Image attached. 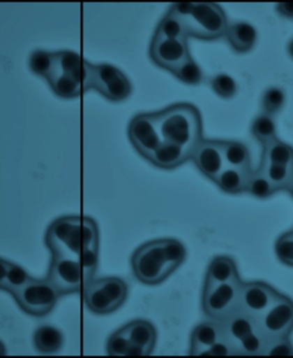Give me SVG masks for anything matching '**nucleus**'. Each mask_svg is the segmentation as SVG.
Returning a JSON list of instances; mask_svg holds the SVG:
<instances>
[{
  "instance_id": "f257e3e1",
  "label": "nucleus",
  "mask_w": 293,
  "mask_h": 358,
  "mask_svg": "<svg viewBox=\"0 0 293 358\" xmlns=\"http://www.w3.org/2000/svg\"><path fill=\"white\" fill-rule=\"evenodd\" d=\"M187 257L183 243L176 239H157L141 245L131 259L132 271L139 282L162 284L182 266Z\"/></svg>"
},
{
  "instance_id": "f03ea898",
  "label": "nucleus",
  "mask_w": 293,
  "mask_h": 358,
  "mask_svg": "<svg viewBox=\"0 0 293 358\" xmlns=\"http://www.w3.org/2000/svg\"><path fill=\"white\" fill-rule=\"evenodd\" d=\"M45 243L52 256L78 259L89 247L99 245V227L89 216H62L48 227Z\"/></svg>"
},
{
  "instance_id": "7ed1b4c3",
  "label": "nucleus",
  "mask_w": 293,
  "mask_h": 358,
  "mask_svg": "<svg viewBox=\"0 0 293 358\" xmlns=\"http://www.w3.org/2000/svg\"><path fill=\"white\" fill-rule=\"evenodd\" d=\"M163 141L179 145L189 152L203 139V124L198 109L190 103H176L153 113Z\"/></svg>"
},
{
  "instance_id": "20e7f679",
  "label": "nucleus",
  "mask_w": 293,
  "mask_h": 358,
  "mask_svg": "<svg viewBox=\"0 0 293 358\" xmlns=\"http://www.w3.org/2000/svg\"><path fill=\"white\" fill-rule=\"evenodd\" d=\"M92 64L76 52H55L54 69L48 85L62 99L80 98L91 91Z\"/></svg>"
},
{
  "instance_id": "39448f33",
  "label": "nucleus",
  "mask_w": 293,
  "mask_h": 358,
  "mask_svg": "<svg viewBox=\"0 0 293 358\" xmlns=\"http://www.w3.org/2000/svg\"><path fill=\"white\" fill-rule=\"evenodd\" d=\"M172 10L182 20L188 37L216 41L226 35L230 22L217 3H174Z\"/></svg>"
},
{
  "instance_id": "423d86ee",
  "label": "nucleus",
  "mask_w": 293,
  "mask_h": 358,
  "mask_svg": "<svg viewBox=\"0 0 293 358\" xmlns=\"http://www.w3.org/2000/svg\"><path fill=\"white\" fill-rule=\"evenodd\" d=\"M128 284L117 277L92 279L82 289L84 303L96 315L115 313L128 299Z\"/></svg>"
},
{
  "instance_id": "0eeeda50",
  "label": "nucleus",
  "mask_w": 293,
  "mask_h": 358,
  "mask_svg": "<svg viewBox=\"0 0 293 358\" xmlns=\"http://www.w3.org/2000/svg\"><path fill=\"white\" fill-rule=\"evenodd\" d=\"M12 296L24 313L30 316L44 317L53 311L62 295L47 278H32Z\"/></svg>"
},
{
  "instance_id": "6e6552de",
  "label": "nucleus",
  "mask_w": 293,
  "mask_h": 358,
  "mask_svg": "<svg viewBox=\"0 0 293 358\" xmlns=\"http://www.w3.org/2000/svg\"><path fill=\"white\" fill-rule=\"evenodd\" d=\"M241 278L223 284L204 286L202 296L203 311L211 320H223L239 308Z\"/></svg>"
},
{
  "instance_id": "1a4fd4ad",
  "label": "nucleus",
  "mask_w": 293,
  "mask_h": 358,
  "mask_svg": "<svg viewBox=\"0 0 293 358\" xmlns=\"http://www.w3.org/2000/svg\"><path fill=\"white\" fill-rule=\"evenodd\" d=\"M91 90L99 92L109 101L121 103L131 96L133 87L121 69L112 64H92Z\"/></svg>"
},
{
  "instance_id": "9d476101",
  "label": "nucleus",
  "mask_w": 293,
  "mask_h": 358,
  "mask_svg": "<svg viewBox=\"0 0 293 358\" xmlns=\"http://www.w3.org/2000/svg\"><path fill=\"white\" fill-rule=\"evenodd\" d=\"M257 325L268 340L289 338L293 331V301L285 295H278L257 318Z\"/></svg>"
},
{
  "instance_id": "9b49d317",
  "label": "nucleus",
  "mask_w": 293,
  "mask_h": 358,
  "mask_svg": "<svg viewBox=\"0 0 293 358\" xmlns=\"http://www.w3.org/2000/svg\"><path fill=\"white\" fill-rule=\"evenodd\" d=\"M47 279L62 296L82 292L85 286L80 259L68 256H52Z\"/></svg>"
},
{
  "instance_id": "f8f14e48",
  "label": "nucleus",
  "mask_w": 293,
  "mask_h": 358,
  "mask_svg": "<svg viewBox=\"0 0 293 358\" xmlns=\"http://www.w3.org/2000/svg\"><path fill=\"white\" fill-rule=\"evenodd\" d=\"M128 138L137 153L149 161L163 141L153 121V113L134 116L128 125Z\"/></svg>"
},
{
  "instance_id": "ddd939ff",
  "label": "nucleus",
  "mask_w": 293,
  "mask_h": 358,
  "mask_svg": "<svg viewBox=\"0 0 293 358\" xmlns=\"http://www.w3.org/2000/svg\"><path fill=\"white\" fill-rule=\"evenodd\" d=\"M149 55L153 64L171 73L190 57V52L187 39L163 38L153 36Z\"/></svg>"
},
{
  "instance_id": "4468645a",
  "label": "nucleus",
  "mask_w": 293,
  "mask_h": 358,
  "mask_svg": "<svg viewBox=\"0 0 293 358\" xmlns=\"http://www.w3.org/2000/svg\"><path fill=\"white\" fill-rule=\"evenodd\" d=\"M278 295L280 293L266 282H242L239 309L258 318L278 298Z\"/></svg>"
},
{
  "instance_id": "2eb2a0df",
  "label": "nucleus",
  "mask_w": 293,
  "mask_h": 358,
  "mask_svg": "<svg viewBox=\"0 0 293 358\" xmlns=\"http://www.w3.org/2000/svg\"><path fill=\"white\" fill-rule=\"evenodd\" d=\"M190 160L206 178L214 180L226 166L221 141L202 139L191 152Z\"/></svg>"
},
{
  "instance_id": "dca6fc26",
  "label": "nucleus",
  "mask_w": 293,
  "mask_h": 358,
  "mask_svg": "<svg viewBox=\"0 0 293 358\" xmlns=\"http://www.w3.org/2000/svg\"><path fill=\"white\" fill-rule=\"evenodd\" d=\"M130 345V356H146L153 352L157 341V331L148 320H133L121 327Z\"/></svg>"
},
{
  "instance_id": "f3484780",
  "label": "nucleus",
  "mask_w": 293,
  "mask_h": 358,
  "mask_svg": "<svg viewBox=\"0 0 293 358\" xmlns=\"http://www.w3.org/2000/svg\"><path fill=\"white\" fill-rule=\"evenodd\" d=\"M223 327V336L234 345H239L250 333L258 329L257 318L251 316L242 309H236L225 320H220ZM237 350V349H236Z\"/></svg>"
},
{
  "instance_id": "a211bd4d",
  "label": "nucleus",
  "mask_w": 293,
  "mask_h": 358,
  "mask_svg": "<svg viewBox=\"0 0 293 358\" xmlns=\"http://www.w3.org/2000/svg\"><path fill=\"white\" fill-rule=\"evenodd\" d=\"M190 155L189 150L179 145L162 141L150 157L149 162L160 169L172 170L190 160Z\"/></svg>"
},
{
  "instance_id": "6ab92c4d",
  "label": "nucleus",
  "mask_w": 293,
  "mask_h": 358,
  "mask_svg": "<svg viewBox=\"0 0 293 358\" xmlns=\"http://www.w3.org/2000/svg\"><path fill=\"white\" fill-rule=\"evenodd\" d=\"M223 336L219 320H211L195 327L190 336V355H200Z\"/></svg>"
},
{
  "instance_id": "aec40b11",
  "label": "nucleus",
  "mask_w": 293,
  "mask_h": 358,
  "mask_svg": "<svg viewBox=\"0 0 293 358\" xmlns=\"http://www.w3.org/2000/svg\"><path fill=\"white\" fill-rule=\"evenodd\" d=\"M226 38L230 48L237 53H248L255 48L258 41V32L249 22L230 23Z\"/></svg>"
},
{
  "instance_id": "412c9836",
  "label": "nucleus",
  "mask_w": 293,
  "mask_h": 358,
  "mask_svg": "<svg viewBox=\"0 0 293 358\" xmlns=\"http://www.w3.org/2000/svg\"><path fill=\"white\" fill-rule=\"evenodd\" d=\"M239 278V268L230 256H217L211 261L207 268L204 286L223 284Z\"/></svg>"
},
{
  "instance_id": "4be33fe9",
  "label": "nucleus",
  "mask_w": 293,
  "mask_h": 358,
  "mask_svg": "<svg viewBox=\"0 0 293 358\" xmlns=\"http://www.w3.org/2000/svg\"><path fill=\"white\" fill-rule=\"evenodd\" d=\"M251 170L226 166L213 182L223 192L228 194H241L246 192V185Z\"/></svg>"
},
{
  "instance_id": "5701e85b",
  "label": "nucleus",
  "mask_w": 293,
  "mask_h": 358,
  "mask_svg": "<svg viewBox=\"0 0 293 358\" xmlns=\"http://www.w3.org/2000/svg\"><path fill=\"white\" fill-rule=\"evenodd\" d=\"M63 343L64 338L62 332L51 325L39 327L33 334V345L42 354H55L60 352Z\"/></svg>"
},
{
  "instance_id": "b1692460",
  "label": "nucleus",
  "mask_w": 293,
  "mask_h": 358,
  "mask_svg": "<svg viewBox=\"0 0 293 358\" xmlns=\"http://www.w3.org/2000/svg\"><path fill=\"white\" fill-rule=\"evenodd\" d=\"M223 159L227 166L239 169H251L249 148L239 141H221Z\"/></svg>"
},
{
  "instance_id": "393cba45",
  "label": "nucleus",
  "mask_w": 293,
  "mask_h": 358,
  "mask_svg": "<svg viewBox=\"0 0 293 358\" xmlns=\"http://www.w3.org/2000/svg\"><path fill=\"white\" fill-rule=\"evenodd\" d=\"M262 152V161L267 164L278 166H293V148L290 145L280 141H275L266 145Z\"/></svg>"
},
{
  "instance_id": "a878e982",
  "label": "nucleus",
  "mask_w": 293,
  "mask_h": 358,
  "mask_svg": "<svg viewBox=\"0 0 293 358\" xmlns=\"http://www.w3.org/2000/svg\"><path fill=\"white\" fill-rule=\"evenodd\" d=\"M251 132L262 148L275 141L278 138V124L275 116L262 112L252 123Z\"/></svg>"
},
{
  "instance_id": "bb28decb",
  "label": "nucleus",
  "mask_w": 293,
  "mask_h": 358,
  "mask_svg": "<svg viewBox=\"0 0 293 358\" xmlns=\"http://www.w3.org/2000/svg\"><path fill=\"white\" fill-rule=\"evenodd\" d=\"M278 189H275L274 185L260 168L251 170L248 179V185H246V193H249L255 199L264 200V199L271 198V195H274Z\"/></svg>"
},
{
  "instance_id": "cd10ccee",
  "label": "nucleus",
  "mask_w": 293,
  "mask_h": 358,
  "mask_svg": "<svg viewBox=\"0 0 293 358\" xmlns=\"http://www.w3.org/2000/svg\"><path fill=\"white\" fill-rule=\"evenodd\" d=\"M153 36L163 38L188 39L185 24L172 10H170L163 17Z\"/></svg>"
},
{
  "instance_id": "c85d7f7f",
  "label": "nucleus",
  "mask_w": 293,
  "mask_h": 358,
  "mask_svg": "<svg viewBox=\"0 0 293 358\" xmlns=\"http://www.w3.org/2000/svg\"><path fill=\"white\" fill-rule=\"evenodd\" d=\"M259 168L264 171L275 189H278V192L287 189L293 177V166H278V164H267L262 161Z\"/></svg>"
},
{
  "instance_id": "c756f323",
  "label": "nucleus",
  "mask_w": 293,
  "mask_h": 358,
  "mask_svg": "<svg viewBox=\"0 0 293 358\" xmlns=\"http://www.w3.org/2000/svg\"><path fill=\"white\" fill-rule=\"evenodd\" d=\"M55 64V52L37 50L30 57L29 66L32 73L47 80L51 77Z\"/></svg>"
},
{
  "instance_id": "7c9ffc66",
  "label": "nucleus",
  "mask_w": 293,
  "mask_h": 358,
  "mask_svg": "<svg viewBox=\"0 0 293 358\" xmlns=\"http://www.w3.org/2000/svg\"><path fill=\"white\" fill-rule=\"evenodd\" d=\"M267 343V338L260 332V329H257L253 332L250 333L249 336H246L239 345H236V349H237L239 355H264Z\"/></svg>"
},
{
  "instance_id": "2f4dec72",
  "label": "nucleus",
  "mask_w": 293,
  "mask_h": 358,
  "mask_svg": "<svg viewBox=\"0 0 293 358\" xmlns=\"http://www.w3.org/2000/svg\"><path fill=\"white\" fill-rule=\"evenodd\" d=\"M287 100V94L283 89L278 87H268L262 94V113L269 115L276 116L284 108Z\"/></svg>"
},
{
  "instance_id": "473e14b6",
  "label": "nucleus",
  "mask_w": 293,
  "mask_h": 358,
  "mask_svg": "<svg viewBox=\"0 0 293 358\" xmlns=\"http://www.w3.org/2000/svg\"><path fill=\"white\" fill-rule=\"evenodd\" d=\"M179 80L189 85H197L203 80V71L194 59L189 57L171 71Z\"/></svg>"
},
{
  "instance_id": "72a5a7b5",
  "label": "nucleus",
  "mask_w": 293,
  "mask_h": 358,
  "mask_svg": "<svg viewBox=\"0 0 293 358\" xmlns=\"http://www.w3.org/2000/svg\"><path fill=\"white\" fill-rule=\"evenodd\" d=\"M211 89L220 98L232 99L237 93V84L230 75L218 74L211 80Z\"/></svg>"
},
{
  "instance_id": "f704fd0d",
  "label": "nucleus",
  "mask_w": 293,
  "mask_h": 358,
  "mask_svg": "<svg viewBox=\"0 0 293 358\" xmlns=\"http://www.w3.org/2000/svg\"><path fill=\"white\" fill-rule=\"evenodd\" d=\"M31 279V275L24 268L12 263L10 271H8V275H7L5 291L8 292L10 295H13L15 292L21 289L23 286H26Z\"/></svg>"
},
{
  "instance_id": "c9c22d12",
  "label": "nucleus",
  "mask_w": 293,
  "mask_h": 358,
  "mask_svg": "<svg viewBox=\"0 0 293 358\" xmlns=\"http://www.w3.org/2000/svg\"><path fill=\"white\" fill-rule=\"evenodd\" d=\"M82 268H83L84 280L85 285L94 279L96 268H98V259H99V245L89 247L82 255L78 257Z\"/></svg>"
},
{
  "instance_id": "e433bc0d",
  "label": "nucleus",
  "mask_w": 293,
  "mask_h": 358,
  "mask_svg": "<svg viewBox=\"0 0 293 358\" xmlns=\"http://www.w3.org/2000/svg\"><path fill=\"white\" fill-rule=\"evenodd\" d=\"M275 253L280 262L293 268V230L278 238L275 243Z\"/></svg>"
},
{
  "instance_id": "4c0bfd02",
  "label": "nucleus",
  "mask_w": 293,
  "mask_h": 358,
  "mask_svg": "<svg viewBox=\"0 0 293 358\" xmlns=\"http://www.w3.org/2000/svg\"><path fill=\"white\" fill-rule=\"evenodd\" d=\"M107 352L110 356H130V345L121 329L109 338Z\"/></svg>"
},
{
  "instance_id": "58836bf2",
  "label": "nucleus",
  "mask_w": 293,
  "mask_h": 358,
  "mask_svg": "<svg viewBox=\"0 0 293 358\" xmlns=\"http://www.w3.org/2000/svg\"><path fill=\"white\" fill-rule=\"evenodd\" d=\"M264 355L267 356H292L293 345L289 338L268 340L267 347Z\"/></svg>"
},
{
  "instance_id": "ea45409f",
  "label": "nucleus",
  "mask_w": 293,
  "mask_h": 358,
  "mask_svg": "<svg viewBox=\"0 0 293 358\" xmlns=\"http://www.w3.org/2000/svg\"><path fill=\"white\" fill-rule=\"evenodd\" d=\"M239 355L236 350L235 345L230 343L228 340L223 336L221 339L218 340L217 343L211 345L210 348L202 352L201 356H233Z\"/></svg>"
},
{
  "instance_id": "a19ab883",
  "label": "nucleus",
  "mask_w": 293,
  "mask_h": 358,
  "mask_svg": "<svg viewBox=\"0 0 293 358\" xmlns=\"http://www.w3.org/2000/svg\"><path fill=\"white\" fill-rule=\"evenodd\" d=\"M10 264L12 262H8L6 259L0 257V291H5L6 287L7 275L10 271Z\"/></svg>"
},
{
  "instance_id": "79ce46f5",
  "label": "nucleus",
  "mask_w": 293,
  "mask_h": 358,
  "mask_svg": "<svg viewBox=\"0 0 293 358\" xmlns=\"http://www.w3.org/2000/svg\"><path fill=\"white\" fill-rule=\"evenodd\" d=\"M276 12L280 16L293 19V3H280L276 5Z\"/></svg>"
},
{
  "instance_id": "37998d69",
  "label": "nucleus",
  "mask_w": 293,
  "mask_h": 358,
  "mask_svg": "<svg viewBox=\"0 0 293 358\" xmlns=\"http://www.w3.org/2000/svg\"><path fill=\"white\" fill-rule=\"evenodd\" d=\"M284 191H287L290 194L291 198L293 199V177L290 182H289V185L287 186V189H284Z\"/></svg>"
},
{
  "instance_id": "c03bdc74",
  "label": "nucleus",
  "mask_w": 293,
  "mask_h": 358,
  "mask_svg": "<svg viewBox=\"0 0 293 358\" xmlns=\"http://www.w3.org/2000/svg\"><path fill=\"white\" fill-rule=\"evenodd\" d=\"M6 355V348L3 343L0 341V356Z\"/></svg>"
},
{
  "instance_id": "a18cd8bd",
  "label": "nucleus",
  "mask_w": 293,
  "mask_h": 358,
  "mask_svg": "<svg viewBox=\"0 0 293 358\" xmlns=\"http://www.w3.org/2000/svg\"><path fill=\"white\" fill-rule=\"evenodd\" d=\"M287 51H289V55H290L291 58L293 59V39L291 41L290 44H289Z\"/></svg>"
}]
</instances>
